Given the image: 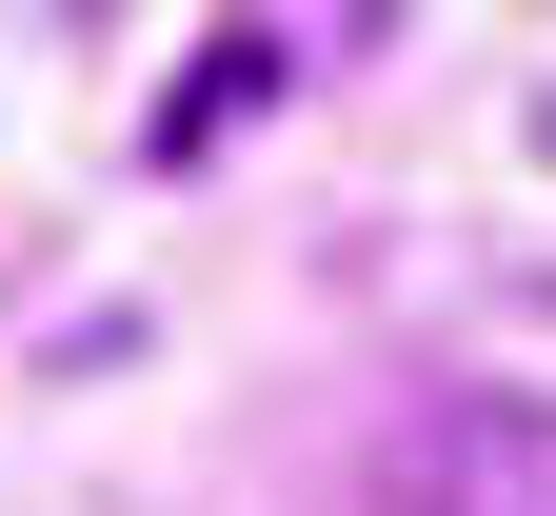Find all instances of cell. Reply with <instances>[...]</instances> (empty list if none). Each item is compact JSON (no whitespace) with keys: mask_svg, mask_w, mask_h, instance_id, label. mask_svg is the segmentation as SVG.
Returning <instances> with one entry per match:
<instances>
[{"mask_svg":"<svg viewBox=\"0 0 556 516\" xmlns=\"http://www.w3.org/2000/svg\"><path fill=\"white\" fill-rule=\"evenodd\" d=\"M378 516H556V417L536 398H417L378 437Z\"/></svg>","mask_w":556,"mask_h":516,"instance_id":"obj_1","label":"cell"},{"mask_svg":"<svg viewBox=\"0 0 556 516\" xmlns=\"http://www.w3.org/2000/svg\"><path fill=\"white\" fill-rule=\"evenodd\" d=\"M278 100V40H199V80L160 100V119H139V160H219V139Z\"/></svg>","mask_w":556,"mask_h":516,"instance_id":"obj_2","label":"cell"}]
</instances>
